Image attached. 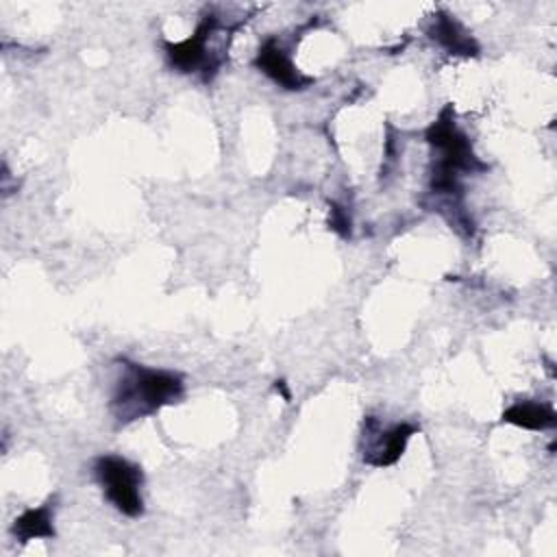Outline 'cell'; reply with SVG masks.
I'll return each mask as SVG.
<instances>
[{"label":"cell","mask_w":557,"mask_h":557,"mask_svg":"<svg viewBox=\"0 0 557 557\" xmlns=\"http://www.w3.org/2000/svg\"><path fill=\"white\" fill-rule=\"evenodd\" d=\"M124 372L115 385L111 409L120 422L144 418L183 396V376L170 370H150L122 359Z\"/></svg>","instance_id":"obj_1"},{"label":"cell","mask_w":557,"mask_h":557,"mask_svg":"<svg viewBox=\"0 0 557 557\" xmlns=\"http://www.w3.org/2000/svg\"><path fill=\"white\" fill-rule=\"evenodd\" d=\"M424 137L437 150V161L431 174V191L450 196L455 200V196L461 194V172H481L487 165L479 161V157L472 152L470 139L457 128L450 107L442 109L437 120L426 128Z\"/></svg>","instance_id":"obj_2"},{"label":"cell","mask_w":557,"mask_h":557,"mask_svg":"<svg viewBox=\"0 0 557 557\" xmlns=\"http://www.w3.org/2000/svg\"><path fill=\"white\" fill-rule=\"evenodd\" d=\"M94 472L107 500L124 516L137 518L144 513V500L139 494L141 487V468L120 455H102L94 463Z\"/></svg>","instance_id":"obj_3"},{"label":"cell","mask_w":557,"mask_h":557,"mask_svg":"<svg viewBox=\"0 0 557 557\" xmlns=\"http://www.w3.org/2000/svg\"><path fill=\"white\" fill-rule=\"evenodd\" d=\"M416 433V426L411 424H396L389 431H381L379 422L374 418H366L363 424V437H366V448H363V461L383 468L392 466L400 459L407 440Z\"/></svg>","instance_id":"obj_4"},{"label":"cell","mask_w":557,"mask_h":557,"mask_svg":"<svg viewBox=\"0 0 557 557\" xmlns=\"http://www.w3.org/2000/svg\"><path fill=\"white\" fill-rule=\"evenodd\" d=\"M215 30V17L213 15H205V20L198 24L196 33L191 37H187L185 41L172 44L165 41V54L172 67H176L178 72H196L200 67H205L207 72V81L211 78L209 70L215 72V63L207 57V41L209 35Z\"/></svg>","instance_id":"obj_5"},{"label":"cell","mask_w":557,"mask_h":557,"mask_svg":"<svg viewBox=\"0 0 557 557\" xmlns=\"http://www.w3.org/2000/svg\"><path fill=\"white\" fill-rule=\"evenodd\" d=\"M255 65L268 76L272 78L276 85H281L283 89H305L313 83L311 76L300 74L292 59L287 57V52L281 48V44L276 39H265L257 52Z\"/></svg>","instance_id":"obj_6"},{"label":"cell","mask_w":557,"mask_h":557,"mask_svg":"<svg viewBox=\"0 0 557 557\" xmlns=\"http://www.w3.org/2000/svg\"><path fill=\"white\" fill-rule=\"evenodd\" d=\"M433 26H431V37L446 48L450 54H461V57H474L479 54V44L472 39V35L448 13L437 11L433 15Z\"/></svg>","instance_id":"obj_7"},{"label":"cell","mask_w":557,"mask_h":557,"mask_svg":"<svg viewBox=\"0 0 557 557\" xmlns=\"http://www.w3.org/2000/svg\"><path fill=\"white\" fill-rule=\"evenodd\" d=\"M503 422H509V424H516L522 429H531V431H542V429L555 426L557 413L550 405L522 400L503 411Z\"/></svg>","instance_id":"obj_8"},{"label":"cell","mask_w":557,"mask_h":557,"mask_svg":"<svg viewBox=\"0 0 557 557\" xmlns=\"http://www.w3.org/2000/svg\"><path fill=\"white\" fill-rule=\"evenodd\" d=\"M13 535L20 542H28L35 537H54V524H52V500L37 509H26L20 518L13 522Z\"/></svg>","instance_id":"obj_9"},{"label":"cell","mask_w":557,"mask_h":557,"mask_svg":"<svg viewBox=\"0 0 557 557\" xmlns=\"http://www.w3.org/2000/svg\"><path fill=\"white\" fill-rule=\"evenodd\" d=\"M329 224H331V228H333L335 233H339L342 237H348V235H350V220H348V215L342 211V207H337V205H333V209H331Z\"/></svg>","instance_id":"obj_10"},{"label":"cell","mask_w":557,"mask_h":557,"mask_svg":"<svg viewBox=\"0 0 557 557\" xmlns=\"http://www.w3.org/2000/svg\"><path fill=\"white\" fill-rule=\"evenodd\" d=\"M274 389H276V392H281V394H283V398H285V400H289V392H287V387H285V381H276V385H274Z\"/></svg>","instance_id":"obj_11"}]
</instances>
